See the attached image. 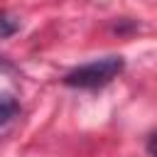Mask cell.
<instances>
[{
    "instance_id": "7a4b0ae2",
    "label": "cell",
    "mask_w": 157,
    "mask_h": 157,
    "mask_svg": "<svg viewBox=\"0 0 157 157\" xmlns=\"http://www.w3.org/2000/svg\"><path fill=\"white\" fill-rule=\"evenodd\" d=\"M17 110H20V105H17V101L12 98V96H0V128L2 125H7L15 115H17Z\"/></svg>"
},
{
    "instance_id": "3957f363",
    "label": "cell",
    "mask_w": 157,
    "mask_h": 157,
    "mask_svg": "<svg viewBox=\"0 0 157 157\" xmlns=\"http://www.w3.org/2000/svg\"><path fill=\"white\" fill-rule=\"evenodd\" d=\"M17 27H20V22H15L7 15H0V37H10L12 32H17Z\"/></svg>"
},
{
    "instance_id": "6da1fadb",
    "label": "cell",
    "mask_w": 157,
    "mask_h": 157,
    "mask_svg": "<svg viewBox=\"0 0 157 157\" xmlns=\"http://www.w3.org/2000/svg\"><path fill=\"white\" fill-rule=\"evenodd\" d=\"M125 69V59L118 54L103 56V59H93L88 64H81L76 69H71L64 76V83L71 88H101L105 83H110L113 78H118Z\"/></svg>"
},
{
    "instance_id": "277c9868",
    "label": "cell",
    "mask_w": 157,
    "mask_h": 157,
    "mask_svg": "<svg viewBox=\"0 0 157 157\" xmlns=\"http://www.w3.org/2000/svg\"><path fill=\"white\" fill-rule=\"evenodd\" d=\"M145 147H147V155H150V157H157V130L147 137V145H145Z\"/></svg>"
}]
</instances>
